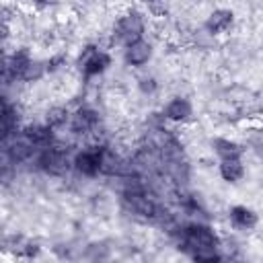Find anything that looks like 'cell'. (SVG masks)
<instances>
[{
    "mask_svg": "<svg viewBox=\"0 0 263 263\" xmlns=\"http://www.w3.org/2000/svg\"><path fill=\"white\" fill-rule=\"evenodd\" d=\"M183 247V251H187L189 255L199 251V249H210V247H220V238L216 234V230L208 224H187L183 226L181 234H179V249Z\"/></svg>",
    "mask_w": 263,
    "mask_h": 263,
    "instance_id": "obj_1",
    "label": "cell"
},
{
    "mask_svg": "<svg viewBox=\"0 0 263 263\" xmlns=\"http://www.w3.org/2000/svg\"><path fill=\"white\" fill-rule=\"evenodd\" d=\"M144 29H146L144 16H142L140 12H136V10H129V12H125L123 16L117 18V23H115V27H113V35H115V39H117L119 43L129 45V43H134V41L142 39Z\"/></svg>",
    "mask_w": 263,
    "mask_h": 263,
    "instance_id": "obj_2",
    "label": "cell"
},
{
    "mask_svg": "<svg viewBox=\"0 0 263 263\" xmlns=\"http://www.w3.org/2000/svg\"><path fill=\"white\" fill-rule=\"evenodd\" d=\"M37 166L41 171H45L47 175H51V177H62L70 168V158H68V154L64 150H60L55 146H47V148L39 150Z\"/></svg>",
    "mask_w": 263,
    "mask_h": 263,
    "instance_id": "obj_3",
    "label": "cell"
},
{
    "mask_svg": "<svg viewBox=\"0 0 263 263\" xmlns=\"http://www.w3.org/2000/svg\"><path fill=\"white\" fill-rule=\"evenodd\" d=\"M111 66V55L101 51L99 47L95 45H86L78 58V68L80 72L90 78V76H97V74H103L107 68Z\"/></svg>",
    "mask_w": 263,
    "mask_h": 263,
    "instance_id": "obj_4",
    "label": "cell"
},
{
    "mask_svg": "<svg viewBox=\"0 0 263 263\" xmlns=\"http://www.w3.org/2000/svg\"><path fill=\"white\" fill-rule=\"evenodd\" d=\"M99 121H101V115H99L97 109H92V107H78L72 113V117H70V129H72V134L82 136V134L92 132L99 125Z\"/></svg>",
    "mask_w": 263,
    "mask_h": 263,
    "instance_id": "obj_5",
    "label": "cell"
},
{
    "mask_svg": "<svg viewBox=\"0 0 263 263\" xmlns=\"http://www.w3.org/2000/svg\"><path fill=\"white\" fill-rule=\"evenodd\" d=\"M29 62H31V53L25 47H21L14 53L6 55L4 58V66H2V70H4V82L8 84L10 80H21V74H23V70H25V66Z\"/></svg>",
    "mask_w": 263,
    "mask_h": 263,
    "instance_id": "obj_6",
    "label": "cell"
},
{
    "mask_svg": "<svg viewBox=\"0 0 263 263\" xmlns=\"http://www.w3.org/2000/svg\"><path fill=\"white\" fill-rule=\"evenodd\" d=\"M152 58V45L144 39H138L129 45H125V51H123V60L127 66H134V68H140L144 64H148Z\"/></svg>",
    "mask_w": 263,
    "mask_h": 263,
    "instance_id": "obj_7",
    "label": "cell"
},
{
    "mask_svg": "<svg viewBox=\"0 0 263 263\" xmlns=\"http://www.w3.org/2000/svg\"><path fill=\"white\" fill-rule=\"evenodd\" d=\"M99 148L101 146L90 148V150H82V152H78L74 156L72 164H74V168L80 175H84V177H97V175H101L99 173Z\"/></svg>",
    "mask_w": 263,
    "mask_h": 263,
    "instance_id": "obj_8",
    "label": "cell"
},
{
    "mask_svg": "<svg viewBox=\"0 0 263 263\" xmlns=\"http://www.w3.org/2000/svg\"><path fill=\"white\" fill-rule=\"evenodd\" d=\"M23 134L27 136V140L35 146V148H47V146H53V129L47 125V123H43V125H37V123H33V125H27L25 129H23Z\"/></svg>",
    "mask_w": 263,
    "mask_h": 263,
    "instance_id": "obj_9",
    "label": "cell"
},
{
    "mask_svg": "<svg viewBox=\"0 0 263 263\" xmlns=\"http://www.w3.org/2000/svg\"><path fill=\"white\" fill-rule=\"evenodd\" d=\"M232 21H234L232 10L218 8V10H214V12H212V14L205 18L203 27H205V31H208L210 35H218V33L228 31V29H230V25H232Z\"/></svg>",
    "mask_w": 263,
    "mask_h": 263,
    "instance_id": "obj_10",
    "label": "cell"
},
{
    "mask_svg": "<svg viewBox=\"0 0 263 263\" xmlns=\"http://www.w3.org/2000/svg\"><path fill=\"white\" fill-rule=\"evenodd\" d=\"M230 224L238 230H251L257 226V214L247 205H232L228 212Z\"/></svg>",
    "mask_w": 263,
    "mask_h": 263,
    "instance_id": "obj_11",
    "label": "cell"
},
{
    "mask_svg": "<svg viewBox=\"0 0 263 263\" xmlns=\"http://www.w3.org/2000/svg\"><path fill=\"white\" fill-rule=\"evenodd\" d=\"M164 117L168 119V121H185V119H189L191 117V103L187 101V99H183V97H173L168 103H166V107H164Z\"/></svg>",
    "mask_w": 263,
    "mask_h": 263,
    "instance_id": "obj_12",
    "label": "cell"
},
{
    "mask_svg": "<svg viewBox=\"0 0 263 263\" xmlns=\"http://www.w3.org/2000/svg\"><path fill=\"white\" fill-rule=\"evenodd\" d=\"M0 119H2V140H6L16 132V125H18V109H16V105H10L4 99Z\"/></svg>",
    "mask_w": 263,
    "mask_h": 263,
    "instance_id": "obj_13",
    "label": "cell"
},
{
    "mask_svg": "<svg viewBox=\"0 0 263 263\" xmlns=\"http://www.w3.org/2000/svg\"><path fill=\"white\" fill-rule=\"evenodd\" d=\"M212 146H214V152L220 156V160L240 158V154H242L240 144H236L234 140H228V138H216V140L212 142Z\"/></svg>",
    "mask_w": 263,
    "mask_h": 263,
    "instance_id": "obj_14",
    "label": "cell"
},
{
    "mask_svg": "<svg viewBox=\"0 0 263 263\" xmlns=\"http://www.w3.org/2000/svg\"><path fill=\"white\" fill-rule=\"evenodd\" d=\"M220 177L228 183H236L245 177V166L240 162V158H228V160H220Z\"/></svg>",
    "mask_w": 263,
    "mask_h": 263,
    "instance_id": "obj_15",
    "label": "cell"
},
{
    "mask_svg": "<svg viewBox=\"0 0 263 263\" xmlns=\"http://www.w3.org/2000/svg\"><path fill=\"white\" fill-rule=\"evenodd\" d=\"M70 111L66 109V107H60V105H55V107H49L47 109V113H45V123L51 127V129H60V127H64L66 123H70Z\"/></svg>",
    "mask_w": 263,
    "mask_h": 263,
    "instance_id": "obj_16",
    "label": "cell"
},
{
    "mask_svg": "<svg viewBox=\"0 0 263 263\" xmlns=\"http://www.w3.org/2000/svg\"><path fill=\"white\" fill-rule=\"evenodd\" d=\"M47 72V62H41V60H33L25 66L23 74H21V80L23 82H35L39 78H43V74Z\"/></svg>",
    "mask_w": 263,
    "mask_h": 263,
    "instance_id": "obj_17",
    "label": "cell"
},
{
    "mask_svg": "<svg viewBox=\"0 0 263 263\" xmlns=\"http://www.w3.org/2000/svg\"><path fill=\"white\" fill-rule=\"evenodd\" d=\"M218 249H220V247L199 249V251L191 253V259H193V261H199V263H212V261H220V259H224V255H222Z\"/></svg>",
    "mask_w": 263,
    "mask_h": 263,
    "instance_id": "obj_18",
    "label": "cell"
},
{
    "mask_svg": "<svg viewBox=\"0 0 263 263\" xmlns=\"http://www.w3.org/2000/svg\"><path fill=\"white\" fill-rule=\"evenodd\" d=\"M84 257L90 259V261H103V259L109 257V247L105 242H90L86 247V255Z\"/></svg>",
    "mask_w": 263,
    "mask_h": 263,
    "instance_id": "obj_19",
    "label": "cell"
},
{
    "mask_svg": "<svg viewBox=\"0 0 263 263\" xmlns=\"http://www.w3.org/2000/svg\"><path fill=\"white\" fill-rule=\"evenodd\" d=\"M25 242H27L25 236H21V234H10V236L4 238V249H6V251H12V253L18 255L21 249L25 247Z\"/></svg>",
    "mask_w": 263,
    "mask_h": 263,
    "instance_id": "obj_20",
    "label": "cell"
},
{
    "mask_svg": "<svg viewBox=\"0 0 263 263\" xmlns=\"http://www.w3.org/2000/svg\"><path fill=\"white\" fill-rule=\"evenodd\" d=\"M138 86H140V90H142L144 95H152V92L158 88V82H156L154 76H142L140 82H138Z\"/></svg>",
    "mask_w": 263,
    "mask_h": 263,
    "instance_id": "obj_21",
    "label": "cell"
},
{
    "mask_svg": "<svg viewBox=\"0 0 263 263\" xmlns=\"http://www.w3.org/2000/svg\"><path fill=\"white\" fill-rule=\"evenodd\" d=\"M37 253H39V245H37V242H33V240H27L18 255H21V257H29V259H31V257H35Z\"/></svg>",
    "mask_w": 263,
    "mask_h": 263,
    "instance_id": "obj_22",
    "label": "cell"
},
{
    "mask_svg": "<svg viewBox=\"0 0 263 263\" xmlns=\"http://www.w3.org/2000/svg\"><path fill=\"white\" fill-rule=\"evenodd\" d=\"M64 62H66L64 55H53V58H49V60H47V72H55Z\"/></svg>",
    "mask_w": 263,
    "mask_h": 263,
    "instance_id": "obj_23",
    "label": "cell"
},
{
    "mask_svg": "<svg viewBox=\"0 0 263 263\" xmlns=\"http://www.w3.org/2000/svg\"><path fill=\"white\" fill-rule=\"evenodd\" d=\"M37 6H41V8H45V6H53V4H58V0H33Z\"/></svg>",
    "mask_w": 263,
    "mask_h": 263,
    "instance_id": "obj_24",
    "label": "cell"
},
{
    "mask_svg": "<svg viewBox=\"0 0 263 263\" xmlns=\"http://www.w3.org/2000/svg\"><path fill=\"white\" fill-rule=\"evenodd\" d=\"M144 4H152V2H156V0H142Z\"/></svg>",
    "mask_w": 263,
    "mask_h": 263,
    "instance_id": "obj_25",
    "label": "cell"
}]
</instances>
